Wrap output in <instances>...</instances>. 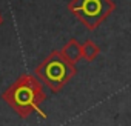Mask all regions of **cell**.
Wrapping results in <instances>:
<instances>
[{"label":"cell","instance_id":"6da1fadb","mask_svg":"<svg viewBox=\"0 0 131 126\" xmlns=\"http://www.w3.org/2000/svg\"><path fill=\"white\" fill-rule=\"evenodd\" d=\"M2 100L13 108L22 118H28L37 112L42 118H46L40 106L46 100V94L42 82L32 74H22L17 80L2 92Z\"/></svg>","mask_w":131,"mask_h":126},{"label":"cell","instance_id":"7a4b0ae2","mask_svg":"<svg viewBox=\"0 0 131 126\" xmlns=\"http://www.w3.org/2000/svg\"><path fill=\"white\" fill-rule=\"evenodd\" d=\"M76 65L68 61L60 54V51H52L36 68V77L52 92H60L65 85L76 75Z\"/></svg>","mask_w":131,"mask_h":126},{"label":"cell","instance_id":"3957f363","mask_svg":"<svg viewBox=\"0 0 131 126\" xmlns=\"http://www.w3.org/2000/svg\"><path fill=\"white\" fill-rule=\"evenodd\" d=\"M67 8L88 31H94L116 11V3L113 0H70Z\"/></svg>","mask_w":131,"mask_h":126},{"label":"cell","instance_id":"277c9868","mask_svg":"<svg viewBox=\"0 0 131 126\" xmlns=\"http://www.w3.org/2000/svg\"><path fill=\"white\" fill-rule=\"evenodd\" d=\"M60 54L68 61H71V63L76 65V63L82 58V48H80V43L77 42V39L71 37L67 43L63 45V48L60 49Z\"/></svg>","mask_w":131,"mask_h":126},{"label":"cell","instance_id":"5b68a950","mask_svg":"<svg viewBox=\"0 0 131 126\" xmlns=\"http://www.w3.org/2000/svg\"><path fill=\"white\" fill-rule=\"evenodd\" d=\"M80 48H82V58H85L86 61H94L100 54L99 45H96L93 40H85L80 45Z\"/></svg>","mask_w":131,"mask_h":126},{"label":"cell","instance_id":"8992f818","mask_svg":"<svg viewBox=\"0 0 131 126\" xmlns=\"http://www.w3.org/2000/svg\"><path fill=\"white\" fill-rule=\"evenodd\" d=\"M2 23H3V16H2V12H0V26H2Z\"/></svg>","mask_w":131,"mask_h":126}]
</instances>
